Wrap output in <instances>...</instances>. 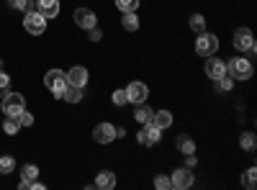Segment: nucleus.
Instances as JSON below:
<instances>
[{"label":"nucleus","instance_id":"nucleus-1","mask_svg":"<svg viewBox=\"0 0 257 190\" xmlns=\"http://www.w3.org/2000/svg\"><path fill=\"white\" fill-rule=\"evenodd\" d=\"M226 75L231 80H249L252 77V62L244 57H234L231 62H226Z\"/></svg>","mask_w":257,"mask_h":190},{"label":"nucleus","instance_id":"nucleus-2","mask_svg":"<svg viewBox=\"0 0 257 190\" xmlns=\"http://www.w3.org/2000/svg\"><path fill=\"white\" fill-rule=\"evenodd\" d=\"M21 111H26V100H24V95H21V93H6L3 95V113L6 116H18Z\"/></svg>","mask_w":257,"mask_h":190},{"label":"nucleus","instance_id":"nucleus-3","mask_svg":"<svg viewBox=\"0 0 257 190\" xmlns=\"http://www.w3.org/2000/svg\"><path fill=\"white\" fill-rule=\"evenodd\" d=\"M44 85H47L57 98H62L64 88H67V77H64V72H62V70H49V72L44 75Z\"/></svg>","mask_w":257,"mask_h":190},{"label":"nucleus","instance_id":"nucleus-4","mask_svg":"<svg viewBox=\"0 0 257 190\" xmlns=\"http://www.w3.org/2000/svg\"><path fill=\"white\" fill-rule=\"evenodd\" d=\"M24 29L29 31V34H44L47 31V18L41 16L39 11H29L26 16H24Z\"/></svg>","mask_w":257,"mask_h":190},{"label":"nucleus","instance_id":"nucleus-5","mask_svg":"<svg viewBox=\"0 0 257 190\" xmlns=\"http://www.w3.org/2000/svg\"><path fill=\"white\" fill-rule=\"evenodd\" d=\"M216 49H219V39L213 36V34H198V39H196V52L201 54V57H211V54H216Z\"/></svg>","mask_w":257,"mask_h":190},{"label":"nucleus","instance_id":"nucleus-6","mask_svg":"<svg viewBox=\"0 0 257 190\" xmlns=\"http://www.w3.org/2000/svg\"><path fill=\"white\" fill-rule=\"evenodd\" d=\"M234 49L254 54V36L249 29H237V34H234Z\"/></svg>","mask_w":257,"mask_h":190},{"label":"nucleus","instance_id":"nucleus-7","mask_svg":"<svg viewBox=\"0 0 257 190\" xmlns=\"http://www.w3.org/2000/svg\"><path fill=\"white\" fill-rule=\"evenodd\" d=\"M116 136H118V129H116L113 123H98L95 131H93V139L98 144H111Z\"/></svg>","mask_w":257,"mask_h":190},{"label":"nucleus","instance_id":"nucleus-8","mask_svg":"<svg viewBox=\"0 0 257 190\" xmlns=\"http://www.w3.org/2000/svg\"><path fill=\"white\" fill-rule=\"evenodd\" d=\"M160 136H162V129H157L152 123H144V129L137 134V141L144 144V146H155L160 141Z\"/></svg>","mask_w":257,"mask_h":190},{"label":"nucleus","instance_id":"nucleus-9","mask_svg":"<svg viewBox=\"0 0 257 190\" xmlns=\"http://www.w3.org/2000/svg\"><path fill=\"white\" fill-rule=\"evenodd\" d=\"M75 24L80 26V29H93V26H98V18H95V13L90 11V8H77L75 11Z\"/></svg>","mask_w":257,"mask_h":190},{"label":"nucleus","instance_id":"nucleus-10","mask_svg":"<svg viewBox=\"0 0 257 190\" xmlns=\"http://www.w3.org/2000/svg\"><path fill=\"white\" fill-rule=\"evenodd\" d=\"M206 75H208L211 80H219V77H224V75H226V62L211 54V57H208V62H206Z\"/></svg>","mask_w":257,"mask_h":190},{"label":"nucleus","instance_id":"nucleus-11","mask_svg":"<svg viewBox=\"0 0 257 190\" xmlns=\"http://www.w3.org/2000/svg\"><path fill=\"white\" fill-rule=\"evenodd\" d=\"M147 95H149V90H147V85L144 82H132V85L126 88V98H128V103H144L147 100Z\"/></svg>","mask_w":257,"mask_h":190},{"label":"nucleus","instance_id":"nucleus-12","mask_svg":"<svg viewBox=\"0 0 257 190\" xmlns=\"http://www.w3.org/2000/svg\"><path fill=\"white\" fill-rule=\"evenodd\" d=\"M64 77H67V85H75V88H85V85H88V70H85V67H72V70H67V75H64Z\"/></svg>","mask_w":257,"mask_h":190},{"label":"nucleus","instance_id":"nucleus-13","mask_svg":"<svg viewBox=\"0 0 257 190\" xmlns=\"http://www.w3.org/2000/svg\"><path fill=\"white\" fill-rule=\"evenodd\" d=\"M34 11H39L44 18H57V13H59V0H36Z\"/></svg>","mask_w":257,"mask_h":190},{"label":"nucleus","instance_id":"nucleus-14","mask_svg":"<svg viewBox=\"0 0 257 190\" xmlns=\"http://www.w3.org/2000/svg\"><path fill=\"white\" fill-rule=\"evenodd\" d=\"M170 182H173V187H190V185H193L190 167H180V170H175L173 177H170Z\"/></svg>","mask_w":257,"mask_h":190},{"label":"nucleus","instance_id":"nucleus-15","mask_svg":"<svg viewBox=\"0 0 257 190\" xmlns=\"http://www.w3.org/2000/svg\"><path fill=\"white\" fill-rule=\"evenodd\" d=\"M149 123L157 126V129H170V126H173V113H170V111H155Z\"/></svg>","mask_w":257,"mask_h":190},{"label":"nucleus","instance_id":"nucleus-16","mask_svg":"<svg viewBox=\"0 0 257 190\" xmlns=\"http://www.w3.org/2000/svg\"><path fill=\"white\" fill-rule=\"evenodd\" d=\"M95 185H98V187H103V190H111V187L116 185V175H113V172H108V170H105V172H98Z\"/></svg>","mask_w":257,"mask_h":190},{"label":"nucleus","instance_id":"nucleus-17","mask_svg":"<svg viewBox=\"0 0 257 190\" xmlns=\"http://www.w3.org/2000/svg\"><path fill=\"white\" fill-rule=\"evenodd\" d=\"M152 108H149V105H144V103H137V111H134V118L139 121V123H149L152 121Z\"/></svg>","mask_w":257,"mask_h":190},{"label":"nucleus","instance_id":"nucleus-18","mask_svg":"<svg viewBox=\"0 0 257 190\" xmlns=\"http://www.w3.org/2000/svg\"><path fill=\"white\" fill-rule=\"evenodd\" d=\"M62 98L67 100V103H80L82 100V88H75V85H67L62 93Z\"/></svg>","mask_w":257,"mask_h":190},{"label":"nucleus","instance_id":"nucleus-19","mask_svg":"<svg viewBox=\"0 0 257 190\" xmlns=\"http://www.w3.org/2000/svg\"><path fill=\"white\" fill-rule=\"evenodd\" d=\"M178 149L183 154H193V152H196V144H193L190 136H178Z\"/></svg>","mask_w":257,"mask_h":190},{"label":"nucleus","instance_id":"nucleus-20","mask_svg":"<svg viewBox=\"0 0 257 190\" xmlns=\"http://www.w3.org/2000/svg\"><path fill=\"white\" fill-rule=\"evenodd\" d=\"M18 129H21L18 118H13V116H6V121H3V131H6L8 136H13V134H18Z\"/></svg>","mask_w":257,"mask_h":190},{"label":"nucleus","instance_id":"nucleus-21","mask_svg":"<svg viewBox=\"0 0 257 190\" xmlns=\"http://www.w3.org/2000/svg\"><path fill=\"white\" fill-rule=\"evenodd\" d=\"M123 29L126 31H137L139 29V16L137 13H123Z\"/></svg>","mask_w":257,"mask_h":190},{"label":"nucleus","instance_id":"nucleus-22","mask_svg":"<svg viewBox=\"0 0 257 190\" xmlns=\"http://www.w3.org/2000/svg\"><path fill=\"white\" fill-rule=\"evenodd\" d=\"M254 144H257L254 134H249V131H247V134H242V136H239V146H242L244 152H252V149H254Z\"/></svg>","mask_w":257,"mask_h":190},{"label":"nucleus","instance_id":"nucleus-23","mask_svg":"<svg viewBox=\"0 0 257 190\" xmlns=\"http://www.w3.org/2000/svg\"><path fill=\"white\" fill-rule=\"evenodd\" d=\"M21 177L24 180H36L39 177V167L36 164H24L21 167Z\"/></svg>","mask_w":257,"mask_h":190},{"label":"nucleus","instance_id":"nucleus-24","mask_svg":"<svg viewBox=\"0 0 257 190\" xmlns=\"http://www.w3.org/2000/svg\"><path fill=\"white\" fill-rule=\"evenodd\" d=\"M8 3H11V8H16V11H24V13L34 11V0H8Z\"/></svg>","mask_w":257,"mask_h":190},{"label":"nucleus","instance_id":"nucleus-25","mask_svg":"<svg viewBox=\"0 0 257 190\" xmlns=\"http://www.w3.org/2000/svg\"><path fill=\"white\" fill-rule=\"evenodd\" d=\"M116 8H121L123 13H134L139 8V0H116Z\"/></svg>","mask_w":257,"mask_h":190},{"label":"nucleus","instance_id":"nucleus-26","mask_svg":"<svg viewBox=\"0 0 257 190\" xmlns=\"http://www.w3.org/2000/svg\"><path fill=\"white\" fill-rule=\"evenodd\" d=\"M213 82H216V90H219V93H229L231 85H234V80H231L229 75H224V77H219V80H213Z\"/></svg>","mask_w":257,"mask_h":190},{"label":"nucleus","instance_id":"nucleus-27","mask_svg":"<svg viewBox=\"0 0 257 190\" xmlns=\"http://www.w3.org/2000/svg\"><path fill=\"white\" fill-rule=\"evenodd\" d=\"M190 29L196 31V34H203V29H206V18L203 16H190Z\"/></svg>","mask_w":257,"mask_h":190},{"label":"nucleus","instance_id":"nucleus-28","mask_svg":"<svg viewBox=\"0 0 257 190\" xmlns=\"http://www.w3.org/2000/svg\"><path fill=\"white\" fill-rule=\"evenodd\" d=\"M16 170V162H13V157H0V172H13Z\"/></svg>","mask_w":257,"mask_h":190},{"label":"nucleus","instance_id":"nucleus-29","mask_svg":"<svg viewBox=\"0 0 257 190\" xmlns=\"http://www.w3.org/2000/svg\"><path fill=\"white\" fill-rule=\"evenodd\" d=\"M254 175H257V170H254V167H249V170L244 172V177H242V185L252 190V187H254Z\"/></svg>","mask_w":257,"mask_h":190},{"label":"nucleus","instance_id":"nucleus-30","mask_svg":"<svg viewBox=\"0 0 257 190\" xmlns=\"http://www.w3.org/2000/svg\"><path fill=\"white\" fill-rule=\"evenodd\" d=\"M8 90H11V77L6 72H0V98H3Z\"/></svg>","mask_w":257,"mask_h":190},{"label":"nucleus","instance_id":"nucleus-31","mask_svg":"<svg viewBox=\"0 0 257 190\" xmlns=\"http://www.w3.org/2000/svg\"><path fill=\"white\" fill-rule=\"evenodd\" d=\"M16 118H18V123H21V126H31V123H34V116H31V113H26V111H21Z\"/></svg>","mask_w":257,"mask_h":190},{"label":"nucleus","instance_id":"nucleus-32","mask_svg":"<svg viewBox=\"0 0 257 190\" xmlns=\"http://www.w3.org/2000/svg\"><path fill=\"white\" fill-rule=\"evenodd\" d=\"M111 100H113L116 105H123V103H128V98H126V90H116V93L111 95Z\"/></svg>","mask_w":257,"mask_h":190},{"label":"nucleus","instance_id":"nucleus-33","mask_svg":"<svg viewBox=\"0 0 257 190\" xmlns=\"http://www.w3.org/2000/svg\"><path fill=\"white\" fill-rule=\"evenodd\" d=\"M155 187H160V190H165V187H173V182H170V177H155Z\"/></svg>","mask_w":257,"mask_h":190},{"label":"nucleus","instance_id":"nucleus-34","mask_svg":"<svg viewBox=\"0 0 257 190\" xmlns=\"http://www.w3.org/2000/svg\"><path fill=\"white\" fill-rule=\"evenodd\" d=\"M88 36H90V41H100L103 39V31L98 26H93V29H88Z\"/></svg>","mask_w":257,"mask_h":190},{"label":"nucleus","instance_id":"nucleus-35","mask_svg":"<svg viewBox=\"0 0 257 190\" xmlns=\"http://www.w3.org/2000/svg\"><path fill=\"white\" fill-rule=\"evenodd\" d=\"M0 72H3V59H0Z\"/></svg>","mask_w":257,"mask_h":190}]
</instances>
